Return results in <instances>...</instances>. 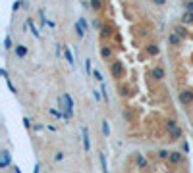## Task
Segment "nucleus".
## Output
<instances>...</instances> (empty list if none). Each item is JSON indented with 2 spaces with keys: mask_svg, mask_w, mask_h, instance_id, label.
I'll return each instance as SVG.
<instances>
[{
  "mask_svg": "<svg viewBox=\"0 0 193 173\" xmlns=\"http://www.w3.org/2000/svg\"><path fill=\"white\" fill-rule=\"evenodd\" d=\"M60 108L64 110L66 118H70V115L74 113V104H72V98H70V94H62V96H60Z\"/></svg>",
  "mask_w": 193,
  "mask_h": 173,
  "instance_id": "obj_1",
  "label": "nucleus"
},
{
  "mask_svg": "<svg viewBox=\"0 0 193 173\" xmlns=\"http://www.w3.org/2000/svg\"><path fill=\"white\" fill-rule=\"evenodd\" d=\"M124 73H126V67H124L122 62H114V64H112V75H114V79H122Z\"/></svg>",
  "mask_w": 193,
  "mask_h": 173,
  "instance_id": "obj_2",
  "label": "nucleus"
},
{
  "mask_svg": "<svg viewBox=\"0 0 193 173\" xmlns=\"http://www.w3.org/2000/svg\"><path fill=\"white\" fill-rule=\"evenodd\" d=\"M180 100L181 104H185V106H189V104L193 102V90H181V94H180Z\"/></svg>",
  "mask_w": 193,
  "mask_h": 173,
  "instance_id": "obj_3",
  "label": "nucleus"
},
{
  "mask_svg": "<svg viewBox=\"0 0 193 173\" xmlns=\"http://www.w3.org/2000/svg\"><path fill=\"white\" fill-rule=\"evenodd\" d=\"M168 129H170V137H172V138H180V129H178V125L174 123V121H170L168 123Z\"/></svg>",
  "mask_w": 193,
  "mask_h": 173,
  "instance_id": "obj_4",
  "label": "nucleus"
},
{
  "mask_svg": "<svg viewBox=\"0 0 193 173\" xmlns=\"http://www.w3.org/2000/svg\"><path fill=\"white\" fill-rule=\"evenodd\" d=\"M181 160H184L181 152H170V154H168V161H170V164H180Z\"/></svg>",
  "mask_w": 193,
  "mask_h": 173,
  "instance_id": "obj_5",
  "label": "nucleus"
},
{
  "mask_svg": "<svg viewBox=\"0 0 193 173\" xmlns=\"http://www.w3.org/2000/svg\"><path fill=\"white\" fill-rule=\"evenodd\" d=\"M83 148H85V150L91 148V142H89V129H87V127H83Z\"/></svg>",
  "mask_w": 193,
  "mask_h": 173,
  "instance_id": "obj_6",
  "label": "nucleus"
},
{
  "mask_svg": "<svg viewBox=\"0 0 193 173\" xmlns=\"http://www.w3.org/2000/svg\"><path fill=\"white\" fill-rule=\"evenodd\" d=\"M153 77L160 81V79L164 77V69H162V67H155V69H153Z\"/></svg>",
  "mask_w": 193,
  "mask_h": 173,
  "instance_id": "obj_7",
  "label": "nucleus"
},
{
  "mask_svg": "<svg viewBox=\"0 0 193 173\" xmlns=\"http://www.w3.org/2000/svg\"><path fill=\"white\" fill-rule=\"evenodd\" d=\"M110 35H112V29H110L108 25H103V29H100V37H103V39H108Z\"/></svg>",
  "mask_w": 193,
  "mask_h": 173,
  "instance_id": "obj_8",
  "label": "nucleus"
},
{
  "mask_svg": "<svg viewBox=\"0 0 193 173\" xmlns=\"http://www.w3.org/2000/svg\"><path fill=\"white\" fill-rule=\"evenodd\" d=\"M100 54H103L104 60H110V58H112V50L108 48V46H103V48H100Z\"/></svg>",
  "mask_w": 193,
  "mask_h": 173,
  "instance_id": "obj_9",
  "label": "nucleus"
},
{
  "mask_svg": "<svg viewBox=\"0 0 193 173\" xmlns=\"http://www.w3.org/2000/svg\"><path fill=\"white\" fill-rule=\"evenodd\" d=\"M8 164H10V152H8V150H2V164H0V166L6 167Z\"/></svg>",
  "mask_w": 193,
  "mask_h": 173,
  "instance_id": "obj_10",
  "label": "nucleus"
},
{
  "mask_svg": "<svg viewBox=\"0 0 193 173\" xmlns=\"http://www.w3.org/2000/svg\"><path fill=\"white\" fill-rule=\"evenodd\" d=\"M181 21H184V23H193V12H185V14L184 16H181Z\"/></svg>",
  "mask_w": 193,
  "mask_h": 173,
  "instance_id": "obj_11",
  "label": "nucleus"
},
{
  "mask_svg": "<svg viewBox=\"0 0 193 173\" xmlns=\"http://www.w3.org/2000/svg\"><path fill=\"white\" fill-rule=\"evenodd\" d=\"M168 42L170 44H180V35H174V33H170V37H168Z\"/></svg>",
  "mask_w": 193,
  "mask_h": 173,
  "instance_id": "obj_12",
  "label": "nucleus"
},
{
  "mask_svg": "<svg viewBox=\"0 0 193 173\" xmlns=\"http://www.w3.org/2000/svg\"><path fill=\"white\" fill-rule=\"evenodd\" d=\"M147 52H149L151 56H156L158 54V46L156 44H149V46H147Z\"/></svg>",
  "mask_w": 193,
  "mask_h": 173,
  "instance_id": "obj_13",
  "label": "nucleus"
},
{
  "mask_svg": "<svg viewBox=\"0 0 193 173\" xmlns=\"http://www.w3.org/2000/svg\"><path fill=\"white\" fill-rule=\"evenodd\" d=\"M27 23H29V25H31V31H33V35H35V37H37V39H39V37H41V33H39V31H37V27H35V23H33V19H29V21H27Z\"/></svg>",
  "mask_w": 193,
  "mask_h": 173,
  "instance_id": "obj_14",
  "label": "nucleus"
},
{
  "mask_svg": "<svg viewBox=\"0 0 193 173\" xmlns=\"http://www.w3.org/2000/svg\"><path fill=\"white\" fill-rule=\"evenodd\" d=\"M25 52H27V50H25V46H16V54H18L19 58H23V56H25Z\"/></svg>",
  "mask_w": 193,
  "mask_h": 173,
  "instance_id": "obj_15",
  "label": "nucleus"
},
{
  "mask_svg": "<svg viewBox=\"0 0 193 173\" xmlns=\"http://www.w3.org/2000/svg\"><path fill=\"white\" fill-rule=\"evenodd\" d=\"M100 166H103V171H108V167H106V156L104 154H100Z\"/></svg>",
  "mask_w": 193,
  "mask_h": 173,
  "instance_id": "obj_16",
  "label": "nucleus"
},
{
  "mask_svg": "<svg viewBox=\"0 0 193 173\" xmlns=\"http://www.w3.org/2000/svg\"><path fill=\"white\" fill-rule=\"evenodd\" d=\"M135 161H137V166H141V167H147V161H145V158L137 156V158H135Z\"/></svg>",
  "mask_w": 193,
  "mask_h": 173,
  "instance_id": "obj_17",
  "label": "nucleus"
},
{
  "mask_svg": "<svg viewBox=\"0 0 193 173\" xmlns=\"http://www.w3.org/2000/svg\"><path fill=\"white\" fill-rule=\"evenodd\" d=\"M103 133H104V135H110V127H108V121H106V119L103 121Z\"/></svg>",
  "mask_w": 193,
  "mask_h": 173,
  "instance_id": "obj_18",
  "label": "nucleus"
},
{
  "mask_svg": "<svg viewBox=\"0 0 193 173\" xmlns=\"http://www.w3.org/2000/svg\"><path fill=\"white\" fill-rule=\"evenodd\" d=\"M91 8H93V10H100V0H91Z\"/></svg>",
  "mask_w": 193,
  "mask_h": 173,
  "instance_id": "obj_19",
  "label": "nucleus"
},
{
  "mask_svg": "<svg viewBox=\"0 0 193 173\" xmlns=\"http://www.w3.org/2000/svg\"><path fill=\"white\" fill-rule=\"evenodd\" d=\"M64 54H66V60H68V62H70V64L74 65V58H72V54H70V50H68V48H66V50H64Z\"/></svg>",
  "mask_w": 193,
  "mask_h": 173,
  "instance_id": "obj_20",
  "label": "nucleus"
},
{
  "mask_svg": "<svg viewBox=\"0 0 193 173\" xmlns=\"http://www.w3.org/2000/svg\"><path fill=\"white\" fill-rule=\"evenodd\" d=\"M85 69H87V73H89V75L93 73V69H91V60H85Z\"/></svg>",
  "mask_w": 193,
  "mask_h": 173,
  "instance_id": "obj_21",
  "label": "nucleus"
},
{
  "mask_svg": "<svg viewBox=\"0 0 193 173\" xmlns=\"http://www.w3.org/2000/svg\"><path fill=\"white\" fill-rule=\"evenodd\" d=\"M4 46H6V50L10 48V46H12V41H10V37H6V39H4Z\"/></svg>",
  "mask_w": 193,
  "mask_h": 173,
  "instance_id": "obj_22",
  "label": "nucleus"
},
{
  "mask_svg": "<svg viewBox=\"0 0 193 173\" xmlns=\"http://www.w3.org/2000/svg\"><path fill=\"white\" fill-rule=\"evenodd\" d=\"M93 75H95V79H97V81H103V75H100L97 69H93Z\"/></svg>",
  "mask_w": 193,
  "mask_h": 173,
  "instance_id": "obj_23",
  "label": "nucleus"
},
{
  "mask_svg": "<svg viewBox=\"0 0 193 173\" xmlns=\"http://www.w3.org/2000/svg\"><path fill=\"white\" fill-rule=\"evenodd\" d=\"M176 33L180 35V37H185V31H184V29H181V27H176Z\"/></svg>",
  "mask_w": 193,
  "mask_h": 173,
  "instance_id": "obj_24",
  "label": "nucleus"
},
{
  "mask_svg": "<svg viewBox=\"0 0 193 173\" xmlns=\"http://www.w3.org/2000/svg\"><path fill=\"white\" fill-rule=\"evenodd\" d=\"M185 10H189V12H193V0H189V2L185 4Z\"/></svg>",
  "mask_w": 193,
  "mask_h": 173,
  "instance_id": "obj_25",
  "label": "nucleus"
},
{
  "mask_svg": "<svg viewBox=\"0 0 193 173\" xmlns=\"http://www.w3.org/2000/svg\"><path fill=\"white\" fill-rule=\"evenodd\" d=\"M60 160H64V154H62V152L56 154V161H60Z\"/></svg>",
  "mask_w": 193,
  "mask_h": 173,
  "instance_id": "obj_26",
  "label": "nucleus"
},
{
  "mask_svg": "<svg viewBox=\"0 0 193 173\" xmlns=\"http://www.w3.org/2000/svg\"><path fill=\"white\" fill-rule=\"evenodd\" d=\"M153 2H155V4H158V6H162V4L166 2V0H153Z\"/></svg>",
  "mask_w": 193,
  "mask_h": 173,
  "instance_id": "obj_27",
  "label": "nucleus"
},
{
  "mask_svg": "<svg viewBox=\"0 0 193 173\" xmlns=\"http://www.w3.org/2000/svg\"><path fill=\"white\" fill-rule=\"evenodd\" d=\"M19 2H21V0H18V2H16V4H14V12H16V10H19V6H21V4H19Z\"/></svg>",
  "mask_w": 193,
  "mask_h": 173,
  "instance_id": "obj_28",
  "label": "nucleus"
}]
</instances>
